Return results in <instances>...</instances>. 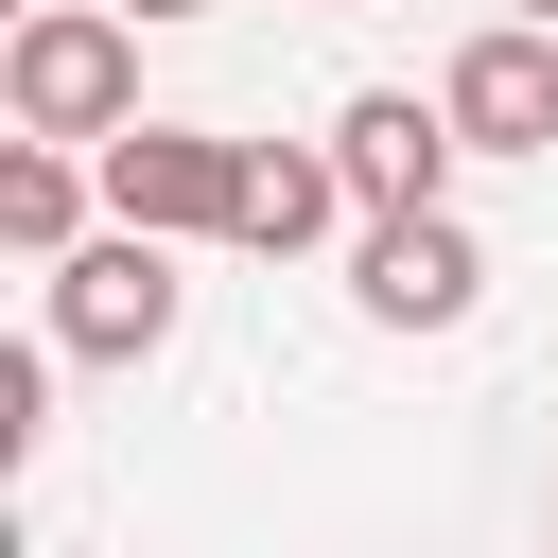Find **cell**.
I'll list each match as a JSON object with an SVG mask.
<instances>
[{"instance_id": "3957f363", "label": "cell", "mask_w": 558, "mask_h": 558, "mask_svg": "<svg viewBox=\"0 0 558 558\" xmlns=\"http://www.w3.org/2000/svg\"><path fill=\"white\" fill-rule=\"evenodd\" d=\"M87 157H105V209L122 227H174V244H227L244 227V140H209V122H122Z\"/></svg>"}, {"instance_id": "52a82bcc", "label": "cell", "mask_w": 558, "mask_h": 558, "mask_svg": "<svg viewBox=\"0 0 558 558\" xmlns=\"http://www.w3.org/2000/svg\"><path fill=\"white\" fill-rule=\"evenodd\" d=\"M331 209H366L331 140H244V227H227V244H262V262H296V244H314Z\"/></svg>"}, {"instance_id": "ba28073f", "label": "cell", "mask_w": 558, "mask_h": 558, "mask_svg": "<svg viewBox=\"0 0 558 558\" xmlns=\"http://www.w3.org/2000/svg\"><path fill=\"white\" fill-rule=\"evenodd\" d=\"M87 192H105V157L70 174V140L17 122V157H0V244H17V262H70V244H87Z\"/></svg>"}, {"instance_id": "9c48e42d", "label": "cell", "mask_w": 558, "mask_h": 558, "mask_svg": "<svg viewBox=\"0 0 558 558\" xmlns=\"http://www.w3.org/2000/svg\"><path fill=\"white\" fill-rule=\"evenodd\" d=\"M52 436V349H0V471Z\"/></svg>"}, {"instance_id": "277c9868", "label": "cell", "mask_w": 558, "mask_h": 558, "mask_svg": "<svg viewBox=\"0 0 558 558\" xmlns=\"http://www.w3.org/2000/svg\"><path fill=\"white\" fill-rule=\"evenodd\" d=\"M453 140L471 157H558V17H488L453 70H436Z\"/></svg>"}, {"instance_id": "8fae6325", "label": "cell", "mask_w": 558, "mask_h": 558, "mask_svg": "<svg viewBox=\"0 0 558 558\" xmlns=\"http://www.w3.org/2000/svg\"><path fill=\"white\" fill-rule=\"evenodd\" d=\"M506 17H558V0H506Z\"/></svg>"}, {"instance_id": "30bf717a", "label": "cell", "mask_w": 558, "mask_h": 558, "mask_svg": "<svg viewBox=\"0 0 558 558\" xmlns=\"http://www.w3.org/2000/svg\"><path fill=\"white\" fill-rule=\"evenodd\" d=\"M122 17H209V0H122Z\"/></svg>"}, {"instance_id": "5b68a950", "label": "cell", "mask_w": 558, "mask_h": 558, "mask_svg": "<svg viewBox=\"0 0 558 558\" xmlns=\"http://www.w3.org/2000/svg\"><path fill=\"white\" fill-rule=\"evenodd\" d=\"M349 296H366L384 331H453V314L488 296V244L453 227V192H436V209H366V262H349Z\"/></svg>"}, {"instance_id": "8992f818", "label": "cell", "mask_w": 558, "mask_h": 558, "mask_svg": "<svg viewBox=\"0 0 558 558\" xmlns=\"http://www.w3.org/2000/svg\"><path fill=\"white\" fill-rule=\"evenodd\" d=\"M331 157H349L366 209H436L471 140H453V105H418V87H349V105H331Z\"/></svg>"}, {"instance_id": "7a4b0ae2", "label": "cell", "mask_w": 558, "mask_h": 558, "mask_svg": "<svg viewBox=\"0 0 558 558\" xmlns=\"http://www.w3.org/2000/svg\"><path fill=\"white\" fill-rule=\"evenodd\" d=\"M52 349L70 366H157L174 349V227H122L105 209V244L52 262Z\"/></svg>"}, {"instance_id": "6da1fadb", "label": "cell", "mask_w": 558, "mask_h": 558, "mask_svg": "<svg viewBox=\"0 0 558 558\" xmlns=\"http://www.w3.org/2000/svg\"><path fill=\"white\" fill-rule=\"evenodd\" d=\"M0 105H17L35 140H122V122H140V17H122V0H35V17L0 35Z\"/></svg>"}]
</instances>
